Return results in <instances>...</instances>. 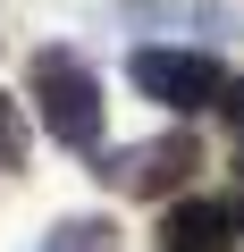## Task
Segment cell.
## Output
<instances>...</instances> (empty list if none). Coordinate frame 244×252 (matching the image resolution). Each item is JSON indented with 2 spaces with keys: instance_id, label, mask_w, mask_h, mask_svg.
Masks as SVG:
<instances>
[{
  "instance_id": "obj_1",
  "label": "cell",
  "mask_w": 244,
  "mask_h": 252,
  "mask_svg": "<svg viewBox=\"0 0 244 252\" xmlns=\"http://www.w3.org/2000/svg\"><path fill=\"white\" fill-rule=\"evenodd\" d=\"M34 109L51 126V143H68V152L101 143V84H93V67L76 51H42L34 59Z\"/></svg>"
},
{
  "instance_id": "obj_2",
  "label": "cell",
  "mask_w": 244,
  "mask_h": 252,
  "mask_svg": "<svg viewBox=\"0 0 244 252\" xmlns=\"http://www.w3.org/2000/svg\"><path fill=\"white\" fill-rule=\"evenodd\" d=\"M194 168H202V143H194V135H152V143L109 152L93 177H101V185H118V193H152V202H169V193H185V185H194Z\"/></svg>"
},
{
  "instance_id": "obj_3",
  "label": "cell",
  "mask_w": 244,
  "mask_h": 252,
  "mask_svg": "<svg viewBox=\"0 0 244 252\" xmlns=\"http://www.w3.org/2000/svg\"><path fill=\"white\" fill-rule=\"evenodd\" d=\"M135 93L143 101H160V109H210L219 101V67L202 59V51H135Z\"/></svg>"
},
{
  "instance_id": "obj_4",
  "label": "cell",
  "mask_w": 244,
  "mask_h": 252,
  "mask_svg": "<svg viewBox=\"0 0 244 252\" xmlns=\"http://www.w3.org/2000/svg\"><path fill=\"white\" fill-rule=\"evenodd\" d=\"M236 244V219L219 210V202H169L160 210V252H227Z\"/></svg>"
},
{
  "instance_id": "obj_5",
  "label": "cell",
  "mask_w": 244,
  "mask_h": 252,
  "mask_svg": "<svg viewBox=\"0 0 244 252\" xmlns=\"http://www.w3.org/2000/svg\"><path fill=\"white\" fill-rule=\"evenodd\" d=\"M42 252H118V227L109 219H59Z\"/></svg>"
},
{
  "instance_id": "obj_6",
  "label": "cell",
  "mask_w": 244,
  "mask_h": 252,
  "mask_svg": "<svg viewBox=\"0 0 244 252\" xmlns=\"http://www.w3.org/2000/svg\"><path fill=\"white\" fill-rule=\"evenodd\" d=\"M17 160H26V126H17L9 93H0V168H17Z\"/></svg>"
},
{
  "instance_id": "obj_7",
  "label": "cell",
  "mask_w": 244,
  "mask_h": 252,
  "mask_svg": "<svg viewBox=\"0 0 244 252\" xmlns=\"http://www.w3.org/2000/svg\"><path fill=\"white\" fill-rule=\"evenodd\" d=\"M219 118L236 126V135H244V84H219Z\"/></svg>"
}]
</instances>
